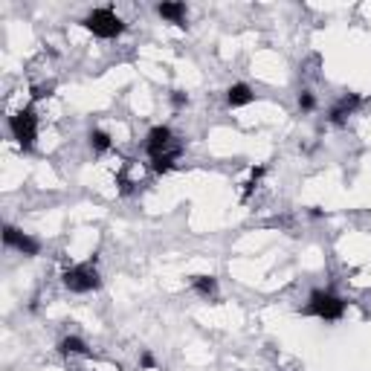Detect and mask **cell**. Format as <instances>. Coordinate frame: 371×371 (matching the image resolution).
Wrapping results in <instances>:
<instances>
[{
	"mask_svg": "<svg viewBox=\"0 0 371 371\" xmlns=\"http://www.w3.org/2000/svg\"><path fill=\"white\" fill-rule=\"evenodd\" d=\"M299 108H302V110H314V108H316V96H314L311 90H302V93H299Z\"/></svg>",
	"mask_w": 371,
	"mask_h": 371,
	"instance_id": "15",
	"label": "cell"
},
{
	"mask_svg": "<svg viewBox=\"0 0 371 371\" xmlns=\"http://www.w3.org/2000/svg\"><path fill=\"white\" fill-rule=\"evenodd\" d=\"M253 99H256L253 87L244 84V81H238V84H232V87L227 90V105H229V108H244V105H250Z\"/></svg>",
	"mask_w": 371,
	"mask_h": 371,
	"instance_id": "8",
	"label": "cell"
},
{
	"mask_svg": "<svg viewBox=\"0 0 371 371\" xmlns=\"http://www.w3.org/2000/svg\"><path fill=\"white\" fill-rule=\"evenodd\" d=\"M363 105V99L357 96V93H346V96L343 99H336L333 102V108L328 110V122H331V125H346V122H348V116H354V110Z\"/></svg>",
	"mask_w": 371,
	"mask_h": 371,
	"instance_id": "7",
	"label": "cell"
},
{
	"mask_svg": "<svg viewBox=\"0 0 371 371\" xmlns=\"http://www.w3.org/2000/svg\"><path fill=\"white\" fill-rule=\"evenodd\" d=\"M90 148L96 151V154H108L110 148H113V139H110V134H105V131H90Z\"/></svg>",
	"mask_w": 371,
	"mask_h": 371,
	"instance_id": "12",
	"label": "cell"
},
{
	"mask_svg": "<svg viewBox=\"0 0 371 371\" xmlns=\"http://www.w3.org/2000/svg\"><path fill=\"white\" fill-rule=\"evenodd\" d=\"M145 151H148L151 160H157V157H163V154L177 151V148H174V134H171V128H169V125H154V128L148 131V137H145Z\"/></svg>",
	"mask_w": 371,
	"mask_h": 371,
	"instance_id": "5",
	"label": "cell"
},
{
	"mask_svg": "<svg viewBox=\"0 0 371 371\" xmlns=\"http://www.w3.org/2000/svg\"><path fill=\"white\" fill-rule=\"evenodd\" d=\"M304 314L307 316H316L322 322H339V319L346 316V302L339 299L336 293H331V290H314L311 296H307Z\"/></svg>",
	"mask_w": 371,
	"mask_h": 371,
	"instance_id": "1",
	"label": "cell"
},
{
	"mask_svg": "<svg viewBox=\"0 0 371 371\" xmlns=\"http://www.w3.org/2000/svg\"><path fill=\"white\" fill-rule=\"evenodd\" d=\"M261 174H264V166H258V169H253V171H250V183H246V189H244V200H246V198L253 195V189H256V186H258Z\"/></svg>",
	"mask_w": 371,
	"mask_h": 371,
	"instance_id": "14",
	"label": "cell"
},
{
	"mask_svg": "<svg viewBox=\"0 0 371 371\" xmlns=\"http://www.w3.org/2000/svg\"><path fill=\"white\" fill-rule=\"evenodd\" d=\"M142 368H154V357H151L148 351L142 354Z\"/></svg>",
	"mask_w": 371,
	"mask_h": 371,
	"instance_id": "18",
	"label": "cell"
},
{
	"mask_svg": "<svg viewBox=\"0 0 371 371\" xmlns=\"http://www.w3.org/2000/svg\"><path fill=\"white\" fill-rule=\"evenodd\" d=\"M177 157H180V148H177V151H171V154H163V157H157V160H151V169L157 171V174H166V171H171V169H174Z\"/></svg>",
	"mask_w": 371,
	"mask_h": 371,
	"instance_id": "13",
	"label": "cell"
},
{
	"mask_svg": "<svg viewBox=\"0 0 371 371\" xmlns=\"http://www.w3.org/2000/svg\"><path fill=\"white\" fill-rule=\"evenodd\" d=\"M61 282H64V287L73 290V293H93V290H99L102 287V278H99V270H96V258H90L84 264H76V267L64 270Z\"/></svg>",
	"mask_w": 371,
	"mask_h": 371,
	"instance_id": "2",
	"label": "cell"
},
{
	"mask_svg": "<svg viewBox=\"0 0 371 371\" xmlns=\"http://www.w3.org/2000/svg\"><path fill=\"white\" fill-rule=\"evenodd\" d=\"M58 351L64 357H87V346H84V339H79V336H64L58 343Z\"/></svg>",
	"mask_w": 371,
	"mask_h": 371,
	"instance_id": "11",
	"label": "cell"
},
{
	"mask_svg": "<svg viewBox=\"0 0 371 371\" xmlns=\"http://www.w3.org/2000/svg\"><path fill=\"white\" fill-rule=\"evenodd\" d=\"M192 290L203 299H215L218 296V282H215V275H195L192 278Z\"/></svg>",
	"mask_w": 371,
	"mask_h": 371,
	"instance_id": "10",
	"label": "cell"
},
{
	"mask_svg": "<svg viewBox=\"0 0 371 371\" xmlns=\"http://www.w3.org/2000/svg\"><path fill=\"white\" fill-rule=\"evenodd\" d=\"M171 108H186V105H189V96H186V93L183 90H171Z\"/></svg>",
	"mask_w": 371,
	"mask_h": 371,
	"instance_id": "16",
	"label": "cell"
},
{
	"mask_svg": "<svg viewBox=\"0 0 371 371\" xmlns=\"http://www.w3.org/2000/svg\"><path fill=\"white\" fill-rule=\"evenodd\" d=\"M157 15L163 18V21H169V23H174V26H186V4H177V0H169V4H160L157 6Z\"/></svg>",
	"mask_w": 371,
	"mask_h": 371,
	"instance_id": "9",
	"label": "cell"
},
{
	"mask_svg": "<svg viewBox=\"0 0 371 371\" xmlns=\"http://www.w3.org/2000/svg\"><path fill=\"white\" fill-rule=\"evenodd\" d=\"M9 131H12V139L23 151H29V148L35 145V139H38V116H35V110L33 108H23L15 116H9Z\"/></svg>",
	"mask_w": 371,
	"mask_h": 371,
	"instance_id": "4",
	"label": "cell"
},
{
	"mask_svg": "<svg viewBox=\"0 0 371 371\" xmlns=\"http://www.w3.org/2000/svg\"><path fill=\"white\" fill-rule=\"evenodd\" d=\"M81 26L84 29H90V33L93 35H96V38H119L122 33H125V21H122L113 9H93L84 21H81Z\"/></svg>",
	"mask_w": 371,
	"mask_h": 371,
	"instance_id": "3",
	"label": "cell"
},
{
	"mask_svg": "<svg viewBox=\"0 0 371 371\" xmlns=\"http://www.w3.org/2000/svg\"><path fill=\"white\" fill-rule=\"evenodd\" d=\"M50 90H52L50 84H47V87H33V99H44V96H50Z\"/></svg>",
	"mask_w": 371,
	"mask_h": 371,
	"instance_id": "17",
	"label": "cell"
},
{
	"mask_svg": "<svg viewBox=\"0 0 371 371\" xmlns=\"http://www.w3.org/2000/svg\"><path fill=\"white\" fill-rule=\"evenodd\" d=\"M4 244L9 246V250H18V253H23V256H38V253H41V244H38L33 235H26V232H21V229H15V227H6V229H4Z\"/></svg>",
	"mask_w": 371,
	"mask_h": 371,
	"instance_id": "6",
	"label": "cell"
}]
</instances>
